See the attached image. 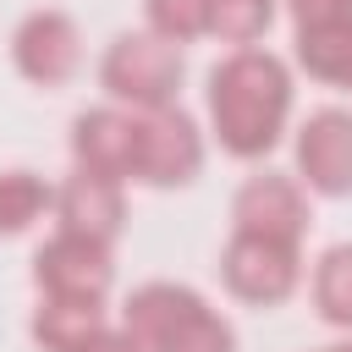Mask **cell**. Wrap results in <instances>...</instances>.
<instances>
[{"label":"cell","mask_w":352,"mask_h":352,"mask_svg":"<svg viewBox=\"0 0 352 352\" xmlns=\"http://www.w3.org/2000/svg\"><path fill=\"white\" fill-rule=\"evenodd\" d=\"M286 72L275 55H231L226 66H214L209 77V110H214V126L226 138L231 154H264L280 132V116H286Z\"/></svg>","instance_id":"1"},{"label":"cell","mask_w":352,"mask_h":352,"mask_svg":"<svg viewBox=\"0 0 352 352\" xmlns=\"http://www.w3.org/2000/svg\"><path fill=\"white\" fill-rule=\"evenodd\" d=\"M126 330L160 352H231V330L182 286H148L126 308Z\"/></svg>","instance_id":"2"},{"label":"cell","mask_w":352,"mask_h":352,"mask_svg":"<svg viewBox=\"0 0 352 352\" xmlns=\"http://www.w3.org/2000/svg\"><path fill=\"white\" fill-rule=\"evenodd\" d=\"M182 55L160 38H121L104 60V88L132 99V104H165L176 94Z\"/></svg>","instance_id":"3"},{"label":"cell","mask_w":352,"mask_h":352,"mask_svg":"<svg viewBox=\"0 0 352 352\" xmlns=\"http://www.w3.org/2000/svg\"><path fill=\"white\" fill-rule=\"evenodd\" d=\"M38 286L50 297H72V302H99V292L110 286V258L104 242L66 231L60 242H50L38 253Z\"/></svg>","instance_id":"4"},{"label":"cell","mask_w":352,"mask_h":352,"mask_svg":"<svg viewBox=\"0 0 352 352\" xmlns=\"http://www.w3.org/2000/svg\"><path fill=\"white\" fill-rule=\"evenodd\" d=\"M226 280L231 292H242L248 302H280L297 280V258H292V242H270V236H253L242 231L226 253Z\"/></svg>","instance_id":"5"},{"label":"cell","mask_w":352,"mask_h":352,"mask_svg":"<svg viewBox=\"0 0 352 352\" xmlns=\"http://www.w3.org/2000/svg\"><path fill=\"white\" fill-rule=\"evenodd\" d=\"M192 170H198V138H192L187 116H154V121H138L132 176H143V182H187Z\"/></svg>","instance_id":"6"},{"label":"cell","mask_w":352,"mask_h":352,"mask_svg":"<svg viewBox=\"0 0 352 352\" xmlns=\"http://www.w3.org/2000/svg\"><path fill=\"white\" fill-rule=\"evenodd\" d=\"M297 160L308 170V182L319 192H346L352 187V116L346 110H324L302 126Z\"/></svg>","instance_id":"7"},{"label":"cell","mask_w":352,"mask_h":352,"mask_svg":"<svg viewBox=\"0 0 352 352\" xmlns=\"http://www.w3.org/2000/svg\"><path fill=\"white\" fill-rule=\"evenodd\" d=\"M236 220H242V231H253V236L292 242V236L302 231V198H297L292 182H280V176H258V182L242 187V198H236Z\"/></svg>","instance_id":"8"},{"label":"cell","mask_w":352,"mask_h":352,"mask_svg":"<svg viewBox=\"0 0 352 352\" xmlns=\"http://www.w3.org/2000/svg\"><path fill=\"white\" fill-rule=\"evenodd\" d=\"M16 60L33 82H60L72 66H77V33L66 16L44 11V16H28L22 33H16Z\"/></svg>","instance_id":"9"},{"label":"cell","mask_w":352,"mask_h":352,"mask_svg":"<svg viewBox=\"0 0 352 352\" xmlns=\"http://www.w3.org/2000/svg\"><path fill=\"white\" fill-rule=\"evenodd\" d=\"M132 143H138V126L121 121V116H110V110L77 121V160L94 176H110V182L126 176L132 170Z\"/></svg>","instance_id":"10"},{"label":"cell","mask_w":352,"mask_h":352,"mask_svg":"<svg viewBox=\"0 0 352 352\" xmlns=\"http://www.w3.org/2000/svg\"><path fill=\"white\" fill-rule=\"evenodd\" d=\"M60 220H66V231L104 242V236L116 231V220H121L116 182H110V176H94V170L72 176V182H66V192H60Z\"/></svg>","instance_id":"11"},{"label":"cell","mask_w":352,"mask_h":352,"mask_svg":"<svg viewBox=\"0 0 352 352\" xmlns=\"http://www.w3.org/2000/svg\"><path fill=\"white\" fill-rule=\"evenodd\" d=\"M94 336H99V308H94V302L55 297V302L38 314V341H44L50 352H82Z\"/></svg>","instance_id":"12"},{"label":"cell","mask_w":352,"mask_h":352,"mask_svg":"<svg viewBox=\"0 0 352 352\" xmlns=\"http://www.w3.org/2000/svg\"><path fill=\"white\" fill-rule=\"evenodd\" d=\"M302 66L324 82L352 88V22L341 28H302Z\"/></svg>","instance_id":"13"},{"label":"cell","mask_w":352,"mask_h":352,"mask_svg":"<svg viewBox=\"0 0 352 352\" xmlns=\"http://www.w3.org/2000/svg\"><path fill=\"white\" fill-rule=\"evenodd\" d=\"M314 292H319V308H324V319H336V324H352V248H330V253H324Z\"/></svg>","instance_id":"14"},{"label":"cell","mask_w":352,"mask_h":352,"mask_svg":"<svg viewBox=\"0 0 352 352\" xmlns=\"http://www.w3.org/2000/svg\"><path fill=\"white\" fill-rule=\"evenodd\" d=\"M209 28L248 44V38H258L270 28V0H209Z\"/></svg>","instance_id":"15"},{"label":"cell","mask_w":352,"mask_h":352,"mask_svg":"<svg viewBox=\"0 0 352 352\" xmlns=\"http://www.w3.org/2000/svg\"><path fill=\"white\" fill-rule=\"evenodd\" d=\"M44 209V187L33 176H0V231H22L33 214Z\"/></svg>","instance_id":"16"},{"label":"cell","mask_w":352,"mask_h":352,"mask_svg":"<svg viewBox=\"0 0 352 352\" xmlns=\"http://www.w3.org/2000/svg\"><path fill=\"white\" fill-rule=\"evenodd\" d=\"M148 16L165 38H192L209 28V0H148Z\"/></svg>","instance_id":"17"},{"label":"cell","mask_w":352,"mask_h":352,"mask_svg":"<svg viewBox=\"0 0 352 352\" xmlns=\"http://www.w3.org/2000/svg\"><path fill=\"white\" fill-rule=\"evenodd\" d=\"M302 28H341L352 22V0H292Z\"/></svg>","instance_id":"18"},{"label":"cell","mask_w":352,"mask_h":352,"mask_svg":"<svg viewBox=\"0 0 352 352\" xmlns=\"http://www.w3.org/2000/svg\"><path fill=\"white\" fill-rule=\"evenodd\" d=\"M82 352H138V341L132 336H94Z\"/></svg>","instance_id":"19"},{"label":"cell","mask_w":352,"mask_h":352,"mask_svg":"<svg viewBox=\"0 0 352 352\" xmlns=\"http://www.w3.org/2000/svg\"><path fill=\"white\" fill-rule=\"evenodd\" d=\"M330 352H352V346H330Z\"/></svg>","instance_id":"20"}]
</instances>
